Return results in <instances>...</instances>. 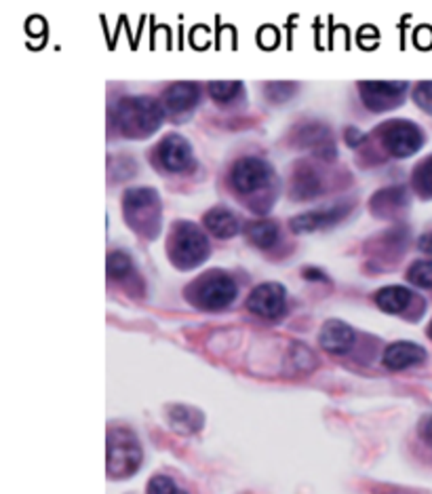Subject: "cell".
I'll list each match as a JSON object with an SVG mask.
<instances>
[{
  "instance_id": "11",
  "label": "cell",
  "mask_w": 432,
  "mask_h": 494,
  "mask_svg": "<svg viewBox=\"0 0 432 494\" xmlns=\"http://www.w3.org/2000/svg\"><path fill=\"white\" fill-rule=\"evenodd\" d=\"M158 161H161L163 167L167 172H186L194 165V155H192V146L186 138L178 136V133H169L161 139L158 144Z\"/></svg>"
},
{
  "instance_id": "14",
  "label": "cell",
  "mask_w": 432,
  "mask_h": 494,
  "mask_svg": "<svg viewBox=\"0 0 432 494\" xmlns=\"http://www.w3.org/2000/svg\"><path fill=\"white\" fill-rule=\"evenodd\" d=\"M424 359H426L424 346L401 340V343H392L388 346L384 351V359H382V364H384L388 370L399 372V370L411 368V365L422 364Z\"/></svg>"
},
{
  "instance_id": "18",
  "label": "cell",
  "mask_w": 432,
  "mask_h": 494,
  "mask_svg": "<svg viewBox=\"0 0 432 494\" xmlns=\"http://www.w3.org/2000/svg\"><path fill=\"white\" fill-rule=\"evenodd\" d=\"M245 233L249 237V241L260 249L275 247L278 237H281L278 224L272 222V220H253V222H249L245 227Z\"/></svg>"
},
{
  "instance_id": "19",
  "label": "cell",
  "mask_w": 432,
  "mask_h": 494,
  "mask_svg": "<svg viewBox=\"0 0 432 494\" xmlns=\"http://www.w3.org/2000/svg\"><path fill=\"white\" fill-rule=\"evenodd\" d=\"M169 423L180 433H197L205 423V417L197 408L172 406L169 408Z\"/></svg>"
},
{
  "instance_id": "1",
  "label": "cell",
  "mask_w": 432,
  "mask_h": 494,
  "mask_svg": "<svg viewBox=\"0 0 432 494\" xmlns=\"http://www.w3.org/2000/svg\"><path fill=\"white\" fill-rule=\"evenodd\" d=\"M163 119H165V106L150 95L123 97L114 110V121L125 138H148L163 125Z\"/></svg>"
},
{
  "instance_id": "31",
  "label": "cell",
  "mask_w": 432,
  "mask_h": 494,
  "mask_svg": "<svg viewBox=\"0 0 432 494\" xmlns=\"http://www.w3.org/2000/svg\"><path fill=\"white\" fill-rule=\"evenodd\" d=\"M418 246H419V249H422V252L432 254V233H426V235L419 237Z\"/></svg>"
},
{
  "instance_id": "24",
  "label": "cell",
  "mask_w": 432,
  "mask_h": 494,
  "mask_svg": "<svg viewBox=\"0 0 432 494\" xmlns=\"http://www.w3.org/2000/svg\"><path fill=\"white\" fill-rule=\"evenodd\" d=\"M413 184L422 197H432V157L424 158L413 172Z\"/></svg>"
},
{
  "instance_id": "10",
  "label": "cell",
  "mask_w": 432,
  "mask_h": 494,
  "mask_svg": "<svg viewBox=\"0 0 432 494\" xmlns=\"http://www.w3.org/2000/svg\"><path fill=\"white\" fill-rule=\"evenodd\" d=\"M285 304H287V292L277 282L258 285L247 298V309L253 315L264 317V319H277V317H281L285 313Z\"/></svg>"
},
{
  "instance_id": "4",
  "label": "cell",
  "mask_w": 432,
  "mask_h": 494,
  "mask_svg": "<svg viewBox=\"0 0 432 494\" xmlns=\"http://www.w3.org/2000/svg\"><path fill=\"white\" fill-rule=\"evenodd\" d=\"M169 252H172V260L175 262V266L190 271V268H197L209 258V241L200 233L197 224L178 222L173 229Z\"/></svg>"
},
{
  "instance_id": "2",
  "label": "cell",
  "mask_w": 432,
  "mask_h": 494,
  "mask_svg": "<svg viewBox=\"0 0 432 494\" xmlns=\"http://www.w3.org/2000/svg\"><path fill=\"white\" fill-rule=\"evenodd\" d=\"M127 222L145 237H156L161 227V199L152 188H129L123 197Z\"/></svg>"
},
{
  "instance_id": "21",
  "label": "cell",
  "mask_w": 432,
  "mask_h": 494,
  "mask_svg": "<svg viewBox=\"0 0 432 494\" xmlns=\"http://www.w3.org/2000/svg\"><path fill=\"white\" fill-rule=\"evenodd\" d=\"M321 191H322L321 175L316 174L310 165L297 169L294 175V186H291V193H294L295 199L316 197V194H319Z\"/></svg>"
},
{
  "instance_id": "13",
  "label": "cell",
  "mask_w": 432,
  "mask_h": 494,
  "mask_svg": "<svg viewBox=\"0 0 432 494\" xmlns=\"http://www.w3.org/2000/svg\"><path fill=\"white\" fill-rule=\"evenodd\" d=\"M355 329H352L348 323L339 321V319H330L325 326L321 328V346L322 351L333 353V355H344L352 349L355 345Z\"/></svg>"
},
{
  "instance_id": "9",
  "label": "cell",
  "mask_w": 432,
  "mask_h": 494,
  "mask_svg": "<svg viewBox=\"0 0 432 494\" xmlns=\"http://www.w3.org/2000/svg\"><path fill=\"white\" fill-rule=\"evenodd\" d=\"M352 210V201H342V203L321 207V210H310L306 213H300L291 220V230L297 235L314 233V230L330 229L333 224L342 222Z\"/></svg>"
},
{
  "instance_id": "26",
  "label": "cell",
  "mask_w": 432,
  "mask_h": 494,
  "mask_svg": "<svg viewBox=\"0 0 432 494\" xmlns=\"http://www.w3.org/2000/svg\"><path fill=\"white\" fill-rule=\"evenodd\" d=\"M291 362H294V368L300 370V372H310L316 368V357L314 353L308 349L306 345H294L291 346V353H289Z\"/></svg>"
},
{
  "instance_id": "36",
  "label": "cell",
  "mask_w": 432,
  "mask_h": 494,
  "mask_svg": "<svg viewBox=\"0 0 432 494\" xmlns=\"http://www.w3.org/2000/svg\"><path fill=\"white\" fill-rule=\"evenodd\" d=\"M428 334H430V338H432V323H430V328H428Z\"/></svg>"
},
{
  "instance_id": "8",
  "label": "cell",
  "mask_w": 432,
  "mask_h": 494,
  "mask_svg": "<svg viewBox=\"0 0 432 494\" xmlns=\"http://www.w3.org/2000/svg\"><path fill=\"white\" fill-rule=\"evenodd\" d=\"M361 97L365 106L374 112H384L399 106L401 97L407 94V83L405 81H363L358 85Z\"/></svg>"
},
{
  "instance_id": "20",
  "label": "cell",
  "mask_w": 432,
  "mask_h": 494,
  "mask_svg": "<svg viewBox=\"0 0 432 494\" xmlns=\"http://www.w3.org/2000/svg\"><path fill=\"white\" fill-rule=\"evenodd\" d=\"M407 205V191L403 186H392L386 191H380L371 201V210L377 216H391L392 211L401 210Z\"/></svg>"
},
{
  "instance_id": "25",
  "label": "cell",
  "mask_w": 432,
  "mask_h": 494,
  "mask_svg": "<svg viewBox=\"0 0 432 494\" xmlns=\"http://www.w3.org/2000/svg\"><path fill=\"white\" fill-rule=\"evenodd\" d=\"M407 279L413 285H419V288L432 290V260H419L410 268L407 273Z\"/></svg>"
},
{
  "instance_id": "12",
  "label": "cell",
  "mask_w": 432,
  "mask_h": 494,
  "mask_svg": "<svg viewBox=\"0 0 432 494\" xmlns=\"http://www.w3.org/2000/svg\"><path fill=\"white\" fill-rule=\"evenodd\" d=\"M200 100V87L197 83H173L172 87L163 94V106L165 112L173 119H181L184 114H190Z\"/></svg>"
},
{
  "instance_id": "34",
  "label": "cell",
  "mask_w": 432,
  "mask_h": 494,
  "mask_svg": "<svg viewBox=\"0 0 432 494\" xmlns=\"http://www.w3.org/2000/svg\"><path fill=\"white\" fill-rule=\"evenodd\" d=\"M388 494H413V492H405V490H391Z\"/></svg>"
},
{
  "instance_id": "33",
  "label": "cell",
  "mask_w": 432,
  "mask_h": 494,
  "mask_svg": "<svg viewBox=\"0 0 432 494\" xmlns=\"http://www.w3.org/2000/svg\"><path fill=\"white\" fill-rule=\"evenodd\" d=\"M304 277H308V279H319V282H321V279H325V274H322V273H316V271H306V273H304Z\"/></svg>"
},
{
  "instance_id": "7",
  "label": "cell",
  "mask_w": 432,
  "mask_h": 494,
  "mask_svg": "<svg viewBox=\"0 0 432 494\" xmlns=\"http://www.w3.org/2000/svg\"><path fill=\"white\" fill-rule=\"evenodd\" d=\"M272 169L266 161L258 157H242L234 163L233 172H230V184L236 193L251 194L260 188H264L270 182Z\"/></svg>"
},
{
  "instance_id": "15",
  "label": "cell",
  "mask_w": 432,
  "mask_h": 494,
  "mask_svg": "<svg viewBox=\"0 0 432 494\" xmlns=\"http://www.w3.org/2000/svg\"><path fill=\"white\" fill-rule=\"evenodd\" d=\"M205 227L217 239H233L239 233L241 224L236 213L230 211L228 207H213V210L205 213Z\"/></svg>"
},
{
  "instance_id": "17",
  "label": "cell",
  "mask_w": 432,
  "mask_h": 494,
  "mask_svg": "<svg viewBox=\"0 0 432 494\" xmlns=\"http://www.w3.org/2000/svg\"><path fill=\"white\" fill-rule=\"evenodd\" d=\"M374 301L384 313H403L413 302V292L405 285H388V288L375 292Z\"/></svg>"
},
{
  "instance_id": "3",
  "label": "cell",
  "mask_w": 432,
  "mask_h": 494,
  "mask_svg": "<svg viewBox=\"0 0 432 494\" xmlns=\"http://www.w3.org/2000/svg\"><path fill=\"white\" fill-rule=\"evenodd\" d=\"M142 446L129 429H110L108 433V475L110 478H129L142 465Z\"/></svg>"
},
{
  "instance_id": "35",
  "label": "cell",
  "mask_w": 432,
  "mask_h": 494,
  "mask_svg": "<svg viewBox=\"0 0 432 494\" xmlns=\"http://www.w3.org/2000/svg\"><path fill=\"white\" fill-rule=\"evenodd\" d=\"M173 494H188V492H184V490H180V488H178V490H175Z\"/></svg>"
},
{
  "instance_id": "16",
  "label": "cell",
  "mask_w": 432,
  "mask_h": 494,
  "mask_svg": "<svg viewBox=\"0 0 432 494\" xmlns=\"http://www.w3.org/2000/svg\"><path fill=\"white\" fill-rule=\"evenodd\" d=\"M297 139H300L302 146H308V148H313L316 155H321L325 158L336 157V148H333L330 130H327L325 125H319V123L304 125L302 131L297 133Z\"/></svg>"
},
{
  "instance_id": "5",
  "label": "cell",
  "mask_w": 432,
  "mask_h": 494,
  "mask_svg": "<svg viewBox=\"0 0 432 494\" xmlns=\"http://www.w3.org/2000/svg\"><path fill=\"white\" fill-rule=\"evenodd\" d=\"M236 294H239V290H236L234 279L224 271L205 273L192 288L194 302L207 310L226 309Z\"/></svg>"
},
{
  "instance_id": "29",
  "label": "cell",
  "mask_w": 432,
  "mask_h": 494,
  "mask_svg": "<svg viewBox=\"0 0 432 494\" xmlns=\"http://www.w3.org/2000/svg\"><path fill=\"white\" fill-rule=\"evenodd\" d=\"M416 102H418V106H422L424 110L432 112V81L418 85V87H416Z\"/></svg>"
},
{
  "instance_id": "32",
  "label": "cell",
  "mask_w": 432,
  "mask_h": 494,
  "mask_svg": "<svg viewBox=\"0 0 432 494\" xmlns=\"http://www.w3.org/2000/svg\"><path fill=\"white\" fill-rule=\"evenodd\" d=\"M346 139H348V144L350 146H355V144H358V142H361V139H363V136H361V131H352V130H348V138H346Z\"/></svg>"
},
{
  "instance_id": "6",
  "label": "cell",
  "mask_w": 432,
  "mask_h": 494,
  "mask_svg": "<svg viewBox=\"0 0 432 494\" xmlns=\"http://www.w3.org/2000/svg\"><path fill=\"white\" fill-rule=\"evenodd\" d=\"M380 131L384 148L397 158L416 155L424 144V131L411 121H391L382 125Z\"/></svg>"
},
{
  "instance_id": "23",
  "label": "cell",
  "mask_w": 432,
  "mask_h": 494,
  "mask_svg": "<svg viewBox=\"0 0 432 494\" xmlns=\"http://www.w3.org/2000/svg\"><path fill=\"white\" fill-rule=\"evenodd\" d=\"M241 91H242V85L236 81H213L209 85V95L216 102H222V103L236 100V95H239Z\"/></svg>"
},
{
  "instance_id": "27",
  "label": "cell",
  "mask_w": 432,
  "mask_h": 494,
  "mask_svg": "<svg viewBox=\"0 0 432 494\" xmlns=\"http://www.w3.org/2000/svg\"><path fill=\"white\" fill-rule=\"evenodd\" d=\"M294 91H295L294 83H270V85H266V95L270 97L272 102L289 100Z\"/></svg>"
},
{
  "instance_id": "22",
  "label": "cell",
  "mask_w": 432,
  "mask_h": 494,
  "mask_svg": "<svg viewBox=\"0 0 432 494\" xmlns=\"http://www.w3.org/2000/svg\"><path fill=\"white\" fill-rule=\"evenodd\" d=\"M133 273V260L125 252H112L108 256V277L110 279H120L129 277Z\"/></svg>"
},
{
  "instance_id": "30",
  "label": "cell",
  "mask_w": 432,
  "mask_h": 494,
  "mask_svg": "<svg viewBox=\"0 0 432 494\" xmlns=\"http://www.w3.org/2000/svg\"><path fill=\"white\" fill-rule=\"evenodd\" d=\"M419 437H422L428 446H432V414L424 417L422 423H419Z\"/></svg>"
},
{
  "instance_id": "28",
  "label": "cell",
  "mask_w": 432,
  "mask_h": 494,
  "mask_svg": "<svg viewBox=\"0 0 432 494\" xmlns=\"http://www.w3.org/2000/svg\"><path fill=\"white\" fill-rule=\"evenodd\" d=\"M178 488H175L173 480L167 478V475H156L148 481V494H173Z\"/></svg>"
}]
</instances>
